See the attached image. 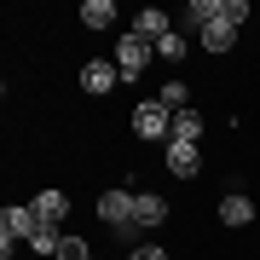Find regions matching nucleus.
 Wrapping results in <instances>:
<instances>
[{
    "mask_svg": "<svg viewBox=\"0 0 260 260\" xmlns=\"http://www.w3.org/2000/svg\"><path fill=\"white\" fill-rule=\"evenodd\" d=\"M35 232H41L35 208H6V214H0V254L12 260V249H18L23 237H35Z\"/></svg>",
    "mask_w": 260,
    "mask_h": 260,
    "instance_id": "obj_1",
    "label": "nucleus"
},
{
    "mask_svg": "<svg viewBox=\"0 0 260 260\" xmlns=\"http://www.w3.org/2000/svg\"><path fill=\"white\" fill-rule=\"evenodd\" d=\"M133 133H139V139H168V133H174V110H168V104L156 99V104H133Z\"/></svg>",
    "mask_w": 260,
    "mask_h": 260,
    "instance_id": "obj_2",
    "label": "nucleus"
},
{
    "mask_svg": "<svg viewBox=\"0 0 260 260\" xmlns=\"http://www.w3.org/2000/svg\"><path fill=\"white\" fill-rule=\"evenodd\" d=\"M133 208H139V197H133V191H121V185L99 197V220H110L116 232H127V225H133Z\"/></svg>",
    "mask_w": 260,
    "mask_h": 260,
    "instance_id": "obj_3",
    "label": "nucleus"
},
{
    "mask_svg": "<svg viewBox=\"0 0 260 260\" xmlns=\"http://www.w3.org/2000/svg\"><path fill=\"white\" fill-rule=\"evenodd\" d=\"M150 52H156L150 41H139V35H121V41H116V70H121V75H145Z\"/></svg>",
    "mask_w": 260,
    "mask_h": 260,
    "instance_id": "obj_4",
    "label": "nucleus"
},
{
    "mask_svg": "<svg viewBox=\"0 0 260 260\" xmlns=\"http://www.w3.org/2000/svg\"><path fill=\"white\" fill-rule=\"evenodd\" d=\"M133 35L156 47V41H168V35H174V18H168V12H156V6H145V12H139V23H133Z\"/></svg>",
    "mask_w": 260,
    "mask_h": 260,
    "instance_id": "obj_5",
    "label": "nucleus"
},
{
    "mask_svg": "<svg viewBox=\"0 0 260 260\" xmlns=\"http://www.w3.org/2000/svg\"><path fill=\"white\" fill-rule=\"evenodd\" d=\"M29 208H35L41 225H52V232H58V225H64V214H70V197H64V191H41Z\"/></svg>",
    "mask_w": 260,
    "mask_h": 260,
    "instance_id": "obj_6",
    "label": "nucleus"
},
{
    "mask_svg": "<svg viewBox=\"0 0 260 260\" xmlns=\"http://www.w3.org/2000/svg\"><path fill=\"white\" fill-rule=\"evenodd\" d=\"M116 81H121L116 58H110V64H104V58H93V64H81V87H87V93H110Z\"/></svg>",
    "mask_w": 260,
    "mask_h": 260,
    "instance_id": "obj_7",
    "label": "nucleus"
},
{
    "mask_svg": "<svg viewBox=\"0 0 260 260\" xmlns=\"http://www.w3.org/2000/svg\"><path fill=\"white\" fill-rule=\"evenodd\" d=\"M197 168H203L197 145H179V139H168V174H179V179H197Z\"/></svg>",
    "mask_w": 260,
    "mask_h": 260,
    "instance_id": "obj_8",
    "label": "nucleus"
},
{
    "mask_svg": "<svg viewBox=\"0 0 260 260\" xmlns=\"http://www.w3.org/2000/svg\"><path fill=\"white\" fill-rule=\"evenodd\" d=\"M197 41H203L208 52H232V41H237V29L225 23V18H214V23H208V29H203V35H197Z\"/></svg>",
    "mask_w": 260,
    "mask_h": 260,
    "instance_id": "obj_9",
    "label": "nucleus"
},
{
    "mask_svg": "<svg viewBox=\"0 0 260 260\" xmlns=\"http://www.w3.org/2000/svg\"><path fill=\"white\" fill-rule=\"evenodd\" d=\"M168 139L197 145V139H203V116H197V110H174V133H168Z\"/></svg>",
    "mask_w": 260,
    "mask_h": 260,
    "instance_id": "obj_10",
    "label": "nucleus"
},
{
    "mask_svg": "<svg viewBox=\"0 0 260 260\" xmlns=\"http://www.w3.org/2000/svg\"><path fill=\"white\" fill-rule=\"evenodd\" d=\"M220 220H225V225H249V220H254V203H249L243 191H232V197L220 203Z\"/></svg>",
    "mask_w": 260,
    "mask_h": 260,
    "instance_id": "obj_11",
    "label": "nucleus"
},
{
    "mask_svg": "<svg viewBox=\"0 0 260 260\" xmlns=\"http://www.w3.org/2000/svg\"><path fill=\"white\" fill-rule=\"evenodd\" d=\"M162 220H168V203H162V197H139L133 225H139V232H150V225H162Z\"/></svg>",
    "mask_w": 260,
    "mask_h": 260,
    "instance_id": "obj_12",
    "label": "nucleus"
},
{
    "mask_svg": "<svg viewBox=\"0 0 260 260\" xmlns=\"http://www.w3.org/2000/svg\"><path fill=\"white\" fill-rule=\"evenodd\" d=\"M81 23L87 29H110L116 23V6H110V0H87V6H81Z\"/></svg>",
    "mask_w": 260,
    "mask_h": 260,
    "instance_id": "obj_13",
    "label": "nucleus"
},
{
    "mask_svg": "<svg viewBox=\"0 0 260 260\" xmlns=\"http://www.w3.org/2000/svg\"><path fill=\"white\" fill-rule=\"evenodd\" d=\"M185 18H191V29H197V35H203V29L220 18V0H191V12H185Z\"/></svg>",
    "mask_w": 260,
    "mask_h": 260,
    "instance_id": "obj_14",
    "label": "nucleus"
},
{
    "mask_svg": "<svg viewBox=\"0 0 260 260\" xmlns=\"http://www.w3.org/2000/svg\"><path fill=\"white\" fill-rule=\"evenodd\" d=\"M185 52H191V47H185V35H179V29H174L168 41H156V58H168V64H179Z\"/></svg>",
    "mask_w": 260,
    "mask_h": 260,
    "instance_id": "obj_15",
    "label": "nucleus"
},
{
    "mask_svg": "<svg viewBox=\"0 0 260 260\" xmlns=\"http://www.w3.org/2000/svg\"><path fill=\"white\" fill-rule=\"evenodd\" d=\"M58 260H93L87 237H58Z\"/></svg>",
    "mask_w": 260,
    "mask_h": 260,
    "instance_id": "obj_16",
    "label": "nucleus"
},
{
    "mask_svg": "<svg viewBox=\"0 0 260 260\" xmlns=\"http://www.w3.org/2000/svg\"><path fill=\"white\" fill-rule=\"evenodd\" d=\"M220 18L232 23V29H243V18H249V0H220Z\"/></svg>",
    "mask_w": 260,
    "mask_h": 260,
    "instance_id": "obj_17",
    "label": "nucleus"
},
{
    "mask_svg": "<svg viewBox=\"0 0 260 260\" xmlns=\"http://www.w3.org/2000/svg\"><path fill=\"white\" fill-rule=\"evenodd\" d=\"M162 104H168V110H185V104H191L185 81H168V87H162Z\"/></svg>",
    "mask_w": 260,
    "mask_h": 260,
    "instance_id": "obj_18",
    "label": "nucleus"
},
{
    "mask_svg": "<svg viewBox=\"0 0 260 260\" xmlns=\"http://www.w3.org/2000/svg\"><path fill=\"white\" fill-rule=\"evenodd\" d=\"M29 249H35V254H58V232H52V225H41V232L29 237Z\"/></svg>",
    "mask_w": 260,
    "mask_h": 260,
    "instance_id": "obj_19",
    "label": "nucleus"
},
{
    "mask_svg": "<svg viewBox=\"0 0 260 260\" xmlns=\"http://www.w3.org/2000/svg\"><path fill=\"white\" fill-rule=\"evenodd\" d=\"M127 260H168V249H156V243H139V249H133Z\"/></svg>",
    "mask_w": 260,
    "mask_h": 260,
    "instance_id": "obj_20",
    "label": "nucleus"
}]
</instances>
